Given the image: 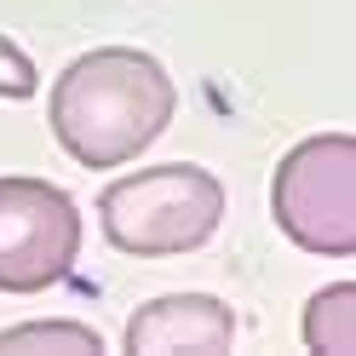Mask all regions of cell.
Returning <instances> with one entry per match:
<instances>
[{"instance_id": "obj_4", "label": "cell", "mask_w": 356, "mask_h": 356, "mask_svg": "<svg viewBox=\"0 0 356 356\" xmlns=\"http://www.w3.org/2000/svg\"><path fill=\"white\" fill-rule=\"evenodd\" d=\"M81 253V213L47 178H0V293H47Z\"/></svg>"}, {"instance_id": "obj_6", "label": "cell", "mask_w": 356, "mask_h": 356, "mask_svg": "<svg viewBox=\"0 0 356 356\" xmlns=\"http://www.w3.org/2000/svg\"><path fill=\"white\" fill-rule=\"evenodd\" d=\"M305 345L316 356H350L356 350V287L333 282L305 305Z\"/></svg>"}, {"instance_id": "obj_1", "label": "cell", "mask_w": 356, "mask_h": 356, "mask_svg": "<svg viewBox=\"0 0 356 356\" xmlns=\"http://www.w3.org/2000/svg\"><path fill=\"white\" fill-rule=\"evenodd\" d=\"M172 81L138 47H104L75 58L52 86V138L75 167H127L172 121Z\"/></svg>"}, {"instance_id": "obj_3", "label": "cell", "mask_w": 356, "mask_h": 356, "mask_svg": "<svg viewBox=\"0 0 356 356\" xmlns=\"http://www.w3.org/2000/svg\"><path fill=\"white\" fill-rule=\"evenodd\" d=\"M270 213L282 236L305 253L345 259L356 248V138L350 132H316L282 155Z\"/></svg>"}, {"instance_id": "obj_7", "label": "cell", "mask_w": 356, "mask_h": 356, "mask_svg": "<svg viewBox=\"0 0 356 356\" xmlns=\"http://www.w3.org/2000/svg\"><path fill=\"white\" fill-rule=\"evenodd\" d=\"M12 350H75V356H92L104 350V339L81 322H24V327H0V356Z\"/></svg>"}, {"instance_id": "obj_2", "label": "cell", "mask_w": 356, "mask_h": 356, "mask_svg": "<svg viewBox=\"0 0 356 356\" xmlns=\"http://www.w3.org/2000/svg\"><path fill=\"white\" fill-rule=\"evenodd\" d=\"M98 218H104V241L115 253H132V259L195 253L225 218V184L190 161L144 167L115 178L98 195Z\"/></svg>"}, {"instance_id": "obj_8", "label": "cell", "mask_w": 356, "mask_h": 356, "mask_svg": "<svg viewBox=\"0 0 356 356\" xmlns=\"http://www.w3.org/2000/svg\"><path fill=\"white\" fill-rule=\"evenodd\" d=\"M35 86H40L35 58L0 35V98H35Z\"/></svg>"}, {"instance_id": "obj_5", "label": "cell", "mask_w": 356, "mask_h": 356, "mask_svg": "<svg viewBox=\"0 0 356 356\" xmlns=\"http://www.w3.org/2000/svg\"><path fill=\"white\" fill-rule=\"evenodd\" d=\"M236 339V310L213 293H167L132 310L127 356H218Z\"/></svg>"}]
</instances>
